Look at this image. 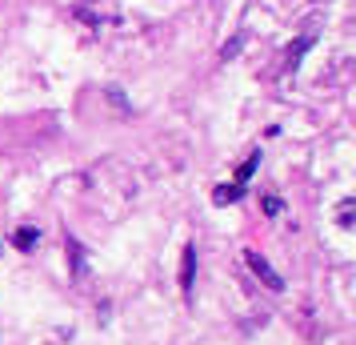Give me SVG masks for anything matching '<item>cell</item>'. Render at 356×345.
Returning <instances> with one entry per match:
<instances>
[{
	"label": "cell",
	"mask_w": 356,
	"mask_h": 345,
	"mask_svg": "<svg viewBox=\"0 0 356 345\" xmlns=\"http://www.w3.org/2000/svg\"><path fill=\"white\" fill-rule=\"evenodd\" d=\"M257 169H260V148H252V153L241 161V169H236V177H232V181L248 189V181H252V173H257Z\"/></svg>",
	"instance_id": "6"
},
{
	"label": "cell",
	"mask_w": 356,
	"mask_h": 345,
	"mask_svg": "<svg viewBox=\"0 0 356 345\" xmlns=\"http://www.w3.org/2000/svg\"><path fill=\"white\" fill-rule=\"evenodd\" d=\"M13 245H17L20 253H33V249L40 245V229H33V225H20V229L13 233Z\"/></svg>",
	"instance_id": "5"
},
{
	"label": "cell",
	"mask_w": 356,
	"mask_h": 345,
	"mask_svg": "<svg viewBox=\"0 0 356 345\" xmlns=\"http://www.w3.org/2000/svg\"><path fill=\"white\" fill-rule=\"evenodd\" d=\"M193 277H196V245H184V257H180V289H184V297H193Z\"/></svg>",
	"instance_id": "2"
},
{
	"label": "cell",
	"mask_w": 356,
	"mask_h": 345,
	"mask_svg": "<svg viewBox=\"0 0 356 345\" xmlns=\"http://www.w3.org/2000/svg\"><path fill=\"white\" fill-rule=\"evenodd\" d=\"M244 265L252 269V277H257V281H264V289H273V293H284V277H280V273H276V269L264 261V257H260L257 249H248V253H244Z\"/></svg>",
	"instance_id": "1"
},
{
	"label": "cell",
	"mask_w": 356,
	"mask_h": 345,
	"mask_svg": "<svg viewBox=\"0 0 356 345\" xmlns=\"http://www.w3.org/2000/svg\"><path fill=\"white\" fill-rule=\"evenodd\" d=\"M353 221H356V201L344 197L340 201V209H337V225L340 229H353Z\"/></svg>",
	"instance_id": "7"
},
{
	"label": "cell",
	"mask_w": 356,
	"mask_h": 345,
	"mask_svg": "<svg viewBox=\"0 0 356 345\" xmlns=\"http://www.w3.org/2000/svg\"><path fill=\"white\" fill-rule=\"evenodd\" d=\"M241 45H244V33H236V36H232V40L225 45V49H220V56H225V61H232V56L241 52Z\"/></svg>",
	"instance_id": "10"
},
{
	"label": "cell",
	"mask_w": 356,
	"mask_h": 345,
	"mask_svg": "<svg viewBox=\"0 0 356 345\" xmlns=\"http://www.w3.org/2000/svg\"><path fill=\"white\" fill-rule=\"evenodd\" d=\"M244 193H248V189H244V185H216V189H212V201H216V205H236V201H244Z\"/></svg>",
	"instance_id": "4"
},
{
	"label": "cell",
	"mask_w": 356,
	"mask_h": 345,
	"mask_svg": "<svg viewBox=\"0 0 356 345\" xmlns=\"http://www.w3.org/2000/svg\"><path fill=\"white\" fill-rule=\"evenodd\" d=\"M308 49H312V36H300V40H296V49H292V56H289V65L296 68V65H300V56H305Z\"/></svg>",
	"instance_id": "9"
},
{
	"label": "cell",
	"mask_w": 356,
	"mask_h": 345,
	"mask_svg": "<svg viewBox=\"0 0 356 345\" xmlns=\"http://www.w3.org/2000/svg\"><path fill=\"white\" fill-rule=\"evenodd\" d=\"M65 249H68V257H72V277L81 281L88 273V253H84V245L76 237H65Z\"/></svg>",
	"instance_id": "3"
},
{
	"label": "cell",
	"mask_w": 356,
	"mask_h": 345,
	"mask_svg": "<svg viewBox=\"0 0 356 345\" xmlns=\"http://www.w3.org/2000/svg\"><path fill=\"white\" fill-rule=\"evenodd\" d=\"M260 205H264V217H280V213H284V201L276 197V193H268V197H260Z\"/></svg>",
	"instance_id": "8"
}]
</instances>
